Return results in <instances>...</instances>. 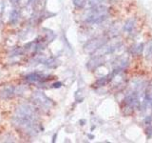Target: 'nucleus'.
I'll return each mask as SVG.
<instances>
[{
    "label": "nucleus",
    "mask_w": 152,
    "mask_h": 143,
    "mask_svg": "<svg viewBox=\"0 0 152 143\" xmlns=\"http://www.w3.org/2000/svg\"><path fill=\"white\" fill-rule=\"evenodd\" d=\"M32 100L35 104H37L39 107L49 109L52 106V102L50 98H48L46 95L40 91H37L32 94Z\"/></svg>",
    "instance_id": "f03ea898"
},
{
    "label": "nucleus",
    "mask_w": 152,
    "mask_h": 143,
    "mask_svg": "<svg viewBox=\"0 0 152 143\" xmlns=\"http://www.w3.org/2000/svg\"><path fill=\"white\" fill-rule=\"evenodd\" d=\"M107 76H104V77H102V78H100L99 80H97V82L95 83V85H98V86H104V84L107 83Z\"/></svg>",
    "instance_id": "1a4fd4ad"
},
{
    "label": "nucleus",
    "mask_w": 152,
    "mask_h": 143,
    "mask_svg": "<svg viewBox=\"0 0 152 143\" xmlns=\"http://www.w3.org/2000/svg\"><path fill=\"white\" fill-rule=\"evenodd\" d=\"M73 4L75 7H77L79 9H82L85 7L86 5V0H73Z\"/></svg>",
    "instance_id": "6e6552de"
},
{
    "label": "nucleus",
    "mask_w": 152,
    "mask_h": 143,
    "mask_svg": "<svg viewBox=\"0 0 152 143\" xmlns=\"http://www.w3.org/2000/svg\"><path fill=\"white\" fill-rule=\"evenodd\" d=\"M104 43H106V38H104V37L95 38V39L90 40L85 45L84 50L86 52H93L95 51L99 50L102 46H104Z\"/></svg>",
    "instance_id": "20e7f679"
},
{
    "label": "nucleus",
    "mask_w": 152,
    "mask_h": 143,
    "mask_svg": "<svg viewBox=\"0 0 152 143\" xmlns=\"http://www.w3.org/2000/svg\"><path fill=\"white\" fill-rule=\"evenodd\" d=\"M15 117H32L36 118V112L30 104L20 105L15 112Z\"/></svg>",
    "instance_id": "f257e3e1"
},
{
    "label": "nucleus",
    "mask_w": 152,
    "mask_h": 143,
    "mask_svg": "<svg viewBox=\"0 0 152 143\" xmlns=\"http://www.w3.org/2000/svg\"><path fill=\"white\" fill-rule=\"evenodd\" d=\"M26 79L28 81H30V82L34 83V82H38V81H42L43 76L39 74H37V73H32V74H28L26 76Z\"/></svg>",
    "instance_id": "423d86ee"
},
{
    "label": "nucleus",
    "mask_w": 152,
    "mask_h": 143,
    "mask_svg": "<svg viewBox=\"0 0 152 143\" xmlns=\"http://www.w3.org/2000/svg\"><path fill=\"white\" fill-rule=\"evenodd\" d=\"M13 1H17V0H13Z\"/></svg>",
    "instance_id": "f8f14e48"
},
{
    "label": "nucleus",
    "mask_w": 152,
    "mask_h": 143,
    "mask_svg": "<svg viewBox=\"0 0 152 143\" xmlns=\"http://www.w3.org/2000/svg\"><path fill=\"white\" fill-rule=\"evenodd\" d=\"M133 28V25L132 24H129V22H127L126 24V26H125V30H126V31H131V29Z\"/></svg>",
    "instance_id": "9d476101"
},
{
    "label": "nucleus",
    "mask_w": 152,
    "mask_h": 143,
    "mask_svg": "<svg viewBox=\"0 0 152 143\" xmlns=\"http://www.w3.org/2000/svg\"><path fill=\"white\" fill-rule=\"evenodd\" d=\"M15 94V88L12 86H8V87L4 88L1 92H0V97L2 98H10L12 97Z\"/></svg>",
    "instance_id": "39448f33"
},
{
    "label": "nucleus",
    "mask_w": 152,
    "mask_h": 143,
    "mask_svg": "<svg viewBox=\"0 0 152 143\" xmlns=\"http://www.w3.org/2000/svg\"><path fill=\"white\" fill-rule=\"evenodd\" d=\"M61 86H62L61 82H56V83H54L53 85H52V87H53V88H60Z\"/></svg>",
    "instance_id": "9b49d317"
},
{
    "label": "nucleus",
    "mask_w": 152,
    "mask_h": 143,
    "mask_svg": "<svg viewBox=\"0 0 152 143\" xmlns=\"http://www.w3.org/2000/svg\"><path fill=\"white\" fill-rule=\"evenodd\" d=\"M18 17H19V13L16 10H13V11L11 13V15H10V22L14 24L15 22H17L18 20Z\"/></svg>",
    "instance_id": "0eeeda50"
},
{
    "label": "nucleus",
    "mask_w": 152,
    "mask_h": 143,
    "mask_svg": "<svg viewBox=\"0 0 152 143\" xmlns=\"http://www.w3.org/2000/svg\"><path fill=\"white\" fill-rule=\"evenodd\" d=\"M107 11L104 10V8H98V9H95L91 12V13L89 14L88 19H87V22L89 23H99L103 21L104 19L107 18Z\"/></svg>",
    "instance_id": "7ed1b4c3"
}]
</instances>
